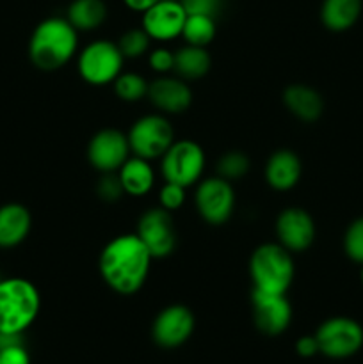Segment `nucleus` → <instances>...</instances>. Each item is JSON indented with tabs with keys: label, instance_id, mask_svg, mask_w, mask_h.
<instances>
[{
	"label": "nucleus",
	"instance_id": "obj_1",
	"mask_svg": "<svg viewBox=\"0 0 363 364\" xmlns=\"http://www.w3.org/2000/svg\"><path fill=\"white\" fill-rule=\"evenodd\" d=\"M152 255L137 233L120 235L100 252V276L110 290L128 297L144 287L152 269Z\"/></svg>",
	"mask_w": 363,
	"mask_h": 364
},
{
	"label": "nucleus",
	"instance_id": "obj_2",
	"mask_svg": "<svg viewBox=\"0 0 363 364\" xmlns=\"http://www.w3.org/2000/svg\"><path fill=\"white\" fill-rule=\"evenodd\" d=\"M78 48V31L66 18L52 16L34 28L28 57L41 71H56L70 63Z\"/></svg>",
	"mask_w": 363,
	"mask_h": 364
},
{
	"label": "nucleus",
	"instance_id": "obj_3",
	"mask_svg": "<svg viewBox=\"0 0 363 364\" xmlns=\"http://www.w3.org/2000/svg\"><path fill=\"white\" fill-rule=\"evenodd\" d=\"M41 309L39 290L23 277L0 279V333L23 334Z\"/></svg>",
	"mask_w": 363,
	"mask_h": 364
},
{
	"label": "nucleus",
	"instance_id": "obj_4",
	"mask_svg": "<svg viewBox=\"0 0 363 364\" xmlns=\"http://www.w3.org/2000/svg\"><path fill=\"white\" fill-rule=\"evenodd\" d=\"M295 267L292 252L281 244H262L249 258L253 290L262 294L285 295L294 279Z\"/></svg>",
	"mask_w": 363,
	"mask_h": 364
},
{
	"label": "nucleus",
	"instance_id": "obj_5",
	"mask_svg": "<svg viewBox=\"0 0 363 364\" xmlns=\"http://www.w3.org/2000/svg\"><path fill=\"white\" fill-rule=\"evenodd\" d=\"M125 57L121 55L116 43L107 39H96L82 48L78 53L77 68L82 80L88 84L102 87V85L112 84L117 75L123 70Z\"/></svg>",
	"mask_w": 363,
	"mask_h": 364
},
{
	"label": "nucleus",
	"instance_id": "obj_6",
	"mask_svg": "<svg viewBox=\"0 0 363 364\" xmlns=\"http://www.w3.org/2000/svg\"><path fill=\"white\" fill-rule=\"evenodd\" d=\"M315 338L324 358L342 361L362 350L363 327L349 316H333L317 327Z\"/></svg>",
	"mask_w": 363,
	"mask_h": 364
},
{
	"label": "nucleus",
	"instance_id": "obj_7",
	"mask_svg": "<svg viewBox=\"0 0 363 364\" xmlns=\"http://www.w3.org/2000/svg\"><path fill=\"white\" fill-rule=\"evenodd\" d=\"M132 155L146 160L162 159L174 142L169 119L162 114H148L135 121L127 134Z\"/></svg>",
	"mask_w": 363,
	"mask_h": 364
},
{
	"label": "nucleus",
	"instance_id": "obj_8",
	"mask_svg": "<svg viewBox=\"0 0 363 364\" xmlns=\"http://www.w3.org/2000/svg\"><path fill=\"white\" fill-rule=\"evenodd\" d=\"M160 171L166 181L191 187L199 181L205 171V151L191 139L174 141L160 159Z\"/></svg>",
	"mask_w": 363,
	"mask_h": 364
},
{
	"label": "nucleus",
	"instance_id": "obj_9",
	"mask_svg": "<svg viewBox=\"0 0 363 364\" xmlns=\"http://www.w3.org/2000/svg\"><path fill=\"white\" fill-rule=\"evenodd\" d=\"M196 210L199 217L210 226L228 223L235 208V192L228 180L221 176L206 178L199 181L194 196Z\"/></svg>",
	"mask_w": 363,
	"mask_h": 364
},
{
	"label": "nucleus",
	"instance_id": "obj_10",
	"mask_svg": "<svg viewBox=\"0 0 363 364\" xmlns=\"http://www.w3.org/2000/svg\"><path fill=\"white\" fill-rule=\"evenodd\" d=\"M137 237L149 251L153 259L167 258L177 249V231H174L173 217L162 206L149 208L139 217Z\"/></svg>",
	"mask_w": 363,
	"mask_h": 364
},
{
	"label": "nucleus",
	"instance_id": "obj_11",
	"mask_svg": "<svg viewBox=\"0 0 363 364\" xmlns=\"http://www.w3.org/2000/svg\"><path fill=\"white\" fill-rule=\"evenodd\" d=\"M194 329V313L184 304H171L153 320L152 338L157 347L164 350H174L191 340Z\"/></svg>",
	"mask_w": 363,
	"mask_h": 364
},
{
	"label": "nucleus",
	"instance_id": "obj_12",
	"mask_svg": "<svg viewBox=\"0 0 363 364\" xmlns=\"http://www.w3.org/2000/svg\"><path fill=\"white\" fill-rule=\"evenodd\" d=\"M128 137L116 128H103L96 132L88 144V160L102 174L117 173L130 159Z\"/></svg>",
	"mask_w": 363,
	"mask_h": 364
},
{
	"label": "nucleus",
	"instance_id": "obj_13",
	"mask_svg": "<svg viewBox=\"0 0 363 364\" xmlns=\"http://www.w3.org/2000/svg\"><path fill=\"white\" fill-rule=\"evenodd\" d=\"M253 322L265 336H280L288 329L292 322L290 302L285 295L262 294L251 290Z\"/></svg>",
	"mask_w": 363,
	"mask_h": 364
},
{
	"label": "nucleus",
	"instance_id": "obj_14",
	"mask_svg": "<svg viewBox=\"0 0 363 364\" xmlns=\"http://www.w3.org/2000/svg\"><path fill=\"white\" fill-rule=\"evenodd\" d=\"M187 13L180 0H160L142 13V28L153 41L166 43L180 38Z\"/></svg>",
	"mask_w": 363,
	"mask_h": 364
},
{
	"label": "nucleus",
	"instance_id": "obj_15",
	"mask_svg": "<svg viewBox=\"0 0 363 364\" xmlns=\"http://www.w3.org/2000/svg\"><path fill=\"white\" fill-rule=\"evenodd\" d=\"M278 244L290 252H302L315 240V223L306 210L290 206L276 219Z\"/></svg>",
	"mask_w": 363,
	"mask_h": 364
},
{
	"label": "nucleus",
	"instance_id": "obj_16",
	"mask_svg": "<svg viewBox=\"0 0 363 364\" xmlns=\"http://www.w3.org/2000/svg\"><path fill=\"white\" fill-rule=\"evenodd\" d=\"M155 109L162 114H182L191 107L192 91L180 77L160 75L148 85V96Z\"/></svg>",
	"mask_w": 363,
	"mask_h": 364
},
{
	"label": "nucleus",
	"instance_id": "obj_17",
	"mask_svg": "<svg viewBox=\"0 0 363 364\" xmlns=\"http://www.w3.org/2000/svg\"><path fill=\"white\" fill-rule=\"evenodd\" d=\"M301 160L290 149H278L265 164V180L274 191H290L301 178Z\"/></svg>",
	"mask_w": 363,
	"mask_h": 364
},
{
	"label": "nucleus",
	"instance_id": "obj_18",
	"mask_svg": "<svg viewBox=\"0 0 363 364\" xmlns=\"http://www.w3.org/2000/svg\"><path fill=\"white\" fill-rule=\"evenodd\" d=\"M32 228L31 212L20 203L0 206V249L20 245L28 237Z\"/></svg>",
	"mask_w": 363,
	"mask_h": 364
},
{
	"label": "nucleus",
	"instance_id": "obj_19",
	"mask_svg": "<svg viewBox=\"0 0 363 364\" xmlns=\"http://www.w3.org/2000/svg\"><path fill=\"white\" fill-rule=\"evenodd\" d=\"M283 103L292 116L313 123L324 112V100L317 89L305 84H292L283 91Z\"/></svg>",
	"mask_w": 363,
	"mask_h": 364
},
{
	"label": "nucleus",
	"instance_id": "obj_20",
	"mask_svg": "<svg viewBox=\"0 0 363 364\" xmlns=\"http://www.w3.org/2000/svg\"><path fill=\"white\" fill-rule=\"evenodd\" d=\"M117 178L121 181L125 194L132 198H142L148 194L155 185V173L149 166V160L141 156H130L117 171Z\"/></svg>",
	"mask_w": 363,
	"mask_h": 364
},
{
	"label": "nucleus",
	"instance_id": "obj_21",
	"mask_svg": "<svg viewBox=\"0 0 363 364\" xmlns=\"http://www.w3.org/2000/svg\"><path fill=\"white\" fill-rule=\"evenodd\" d=\"M363 0H324L320 21L331 32L349 31L362 16Z\"/></svg>",
	"mask_w": 363,
	"mask_h": 364
},
{
	"label": "nucleus",
	"instance_id": "obj_22",
	"mask_svg": "<svg viewBox=\"0 0 363 364\" xmlns=\"http://www.w3.org/2000/svg\"><path fill=\"white\" fill-rule=\"evenodd\" d=\"M212 66V59L203 46L185 45L174 52V73L182 80H199Z\"/></svg>",
	"mask_w": 363,
	"mask_h": 364
},
{
	"label": "nucleus",
	"instance_id": "obj_23",
	"mask_svg": "<svg viewBox=\"0 0 363 364\" xmlns=\"http://www.w3.org/2000/svg\"><path fill=\"white\" fill-rule=\"evenodd\" d=\"M107 18V6L103 0H73L68 7L66 20L78 32H91L102 27Z\"/></svg>",
	"mask_w": 363,
	"mask_h": 364
},
{
	"label": "nucleus",
	"instance_id": "obj_24",
	"mask_svg": "<svg viewBox=\"0 0 363 364\" xmlns=\"http://www.w3.org/2000/svg\"><path fill=\"white\" fill-rule=\"evenodd\" d=\"M216 18L205 16V14H187L182 38L187 45L206 48V45H210L216 38Z\"/></svg>",
	"mask_w": 363,
	"mask_h": 364
},
{
	"label": "nucleus",
	"instance_id": "obj_25",
	"mask_svg": "<svg viewBox=\"0 0 363 364\" xmlns=\"http://www.w3.org/2000/svg\"><path fill=\"white\" fill-rule=\"evenodd\" d=\"M112 84H114V92H116L117 98L123 100V102L127 103L139 102V100L148 96L149 84L146 82V78L142 77V75L134 73V71H127V73L121 71Z\"/></svg>",
	"mask_w": 363,
	"mask_h": 364
},
{
	"label": "nucleus",
	"instance_id": "obj_26",
	"mask_svg": "<svg viewBox=\"0 0 363 364\" xmlns=\"http://www.w3.org/2000/svg\"><path fill=\"white\" fill-rule=\"evenodd\" d=\"M149 38L146 34L144 28H128L127 32H123L120 38V41L116 43L117 48H120L121 55L125 59H139L141 55H144L149 50Z\"/></svg>",
	"mask_w": 363,
	"mask_h": 364
},
{
	"label": "nucleus",
	"instance_id": "obj_27",
	"mask_svg": "<svg viewBox=\"0 0 363 364\" xmlns=\"http://www.w3.org/2000/svg\"><path fill=\"white\" fill-rule=\"evenodd\" d=\"M249 171V159L242 151H228L217 160V176L224 180H241Z\"/></svg>",
	"mask_w": 363,
	"mask_h": 364
},
{
	"label": "nucleus",
	"instance_id": "obj_28",
	"mask_svg": "<svg viewBox=\"0 0 363 364\" xmlns=\"http://www.w3.org/2000/svg\"><path fill=\"white\" fill-rule=\"evenodd\" d=\"M344 251L349 259L363 265V217L352 220L345 230Z\"/></svg>",
	"mask_w": 363,
	"mask_h": 364
},
{
	"label": "nucleus",
	"instance_id": "obj_29",
	"mask_svg": "<svg viewBox=\"0 0 363 364\" xmlns=\"http://www.w3.org/2000/svg\"><path fill=\"white\" fill-rule=\"evenodd\" d=\"M159 201L160 206L166 208L167 212H174L185 203V187L173 183V181H166L159 192Z\"/></svg>",
	"mask_w": 363,
	"mask_h": 364
},
{
	"label": "nucleus",
	"instance_id": "obj_30",
	"mask_svg": "<svg viewBox=\"0 0 363 364\" xmlns=\"http://www.w3.org/2000/svg\"><path fill=\"white\" fill-rule=\"evenodd\" d=\"M96 194H98V198L102 199V201H107V203L117 201V199L125 194L117 174L114 173L103 174L102 180H100L98 185H96Z\"/></svg>",
	"mask_w": 363,
	"mask_h": 364
},
{
	"label": "nucleus",
	"instance_id": "obj_31",
	"mask_svg": "<svg viewBox=\"0 0 363 364\" xmlns=\"http://www.w3.org/2000/svg\"><path fill=\"white\" fill-rule=\"evenodd\" d=\"M148 64L155 73L167 75L174 70V52L159 46L148 53Z\"/></svg>",
	"mask_w": 363,
	"mask_h": 364
},
{
	"label": "nucleus",
	"instance_id": "obj_32",
	"mask_svg": "<svg viewBox=\"0 0 363 364\" xmlns=\"http://www.w3.org/2000/svg\"><path fill=\"white\" fill-rule=\"evenodd\" d=\"M187 14H205V16L217 18L223 9L224 0H180Z\"/></svg>",
	"mask_w": 363,
	"mask_h": 364
},
{
	"label": "nucleus",
	"instance_id": "obj_33",
	"mask_svg": "<svg viewBox=\"0 0 363 364\" xmlns=\"http://www.w3.org/2000/svg\"><path fill=\"white\" fill-rule=\"evenodd\" d=\"M0 364H31V354L25 348V341L0 348Z\"/></svg>",
	"mask_w": 363,
	"mask_h": 364
},
{
	"label": "nucleus",
	"instance_id": "obj_34",
	"mask_svg": "<svg viewBox=\"0 0 363 364\" xmlns=\"http://www.w3.org/2000/svg\"><path fill=\"white\" fill-rule=\"evenodd\" d=\"M295 354L302 359H310L315 358L319 352V343H317L315 334H306V336H301L298 341H295Z\"/></svg>",
	"mask_w": 363,
	"mask_h": 364
},
{
	"label": "nucleus",
	"instance_id": "obj_35",
	"mask_svg": "<svg viewBox=\"0 0 363 364\" xmlns=\"http://www.w3.org/2000/svg\"><path fill=\"white\" fill-rule=\"evenodd\" d=\"M157 2H160V0H123L125 6H127L128 9L135 11V13H144L149 7L155 6Z\"/></svg>",
	"mask_w": 363,
	"mask_h": 364
},
{
	"label": "nucleus",
	"instance_id": "obj_36",
	"mask_svg": "<svg viewBox=\"0 0 363 364\" xmlns=\"http://www.w3.org/2000/svg\"><path fill=\"white\" fill-rule=\"evenodd\" d=\"M359 279H362V284H363V265H362V272H359Z\"/></svg>",
	"mask_w": 363,
	"mask_h": 364
}]
</instances>
